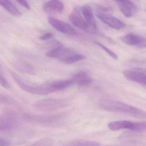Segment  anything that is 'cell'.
<instances>
[{"mask_svg":"<svg viewBox=\"0 0 146 146\" xmlns=\"http://www.w3.org/2000/svg\"><path fill=\"white\" fill-rule=\"evenodd\" d=\"M97 16L101 21L115 30H121L126 27L124 22L115 17L98 13L97 15Z\"/></svg>","mask_w":146,"mask_h":146,"instance_id":"4fadbf2b","label":"cell"},{"mask_svg":"<svg viewBox=\"0 0 146 146\" xmlns=\"http://www.w3.org/2000/svg\"><path fill=\"white\" fill-rule=\"evenodd\" d=\"M85 58V56L74 52L58 60L62 63L66 64H71L84 60Z\"/></svg>","mask_w":146,"mask_h":146,"instance_id":"ffe728a7","label":"cell"},{"mask_svg":"<svg viewBox=\"0 0 146 146\" xmlns=\"http://www.w3.org/2000/svg\"><path fill=\"white\" fill-rule=\"evenodd\" d=\"M19 3L21 6L24 7L26 8L27 9H31V7L29 3H27L26 0H16Z\"/></svg>","mask_w":146,"mask_h":146,"instance_id":"4316f807","label":"cell"},{"mask_svg":"<svg viewBox=\"0 0 146 146\" xmlns=\"http://www.w3.org/2000/svg\"><path fill=\"white\" fill-rule=\"evenodd\" d=\"M123 42L128 45L137 46L140 48L146 47V39L143 37L133 33H129L121 38Z\"/></svg>","mask_w":146,"mask_h":146,"instance_id":"7c38bea8","label":"cell"},{"mask_svg":"<svg viewBox=\"0 0 146 146\" xmlns=\"http://www.w3.org/2000/svg\"><path fill=\"white\" fill-rule=\"evenodd\" d=\"M23 118L26 121L40 126L52 127L60 125L64 120L65 115L62 113L37 115L24 114Z\"/></svg>","mask_w":146,"mask_h":146,"instance_id":"7a4b0ae2","label":"cell"},{"mask_svg":"<svg viewBox=\"0 0 146 146\" xmlns=\"http://www.w3.org/2000/svg\"><path fill=\"white\" fill-rule=\"evenodd\" d=\"M43 9L49 14H57L62 13L64 6L60 0H50L44 3Z\"/></svg>","mask_w":146,"mask_h":146,"instance_id":"5bb4252c","label":"cell"},{"mask_svg":"<svg viewBox=\"0 0 146 146\" xmlns=\"http://www.w3.org/2000/svg\"><path fill=\"white\" fill-rule=\"evenodd\" d=\"M98 8L99 10V13H106L107 12H109L111 10L110 8L102 6H99V7H98Z\"/></svg>","mask_w":146,"mask_h":146,"instance_id":"83f0119b","label":"cell"},{"mask_svg":"<svg viewBox=\"0 0 146 146\" xmlns=\"http://www.w3.org/2000/svg\"><path fill=\"white\" fill-rule=\"evenodd\" d=\"M0 86L6 89H9L10 88L9 82L4 76L3 70L2 66L0 63Z\"/></svg>","mask_w":146,"mask_h":146,"instance_id":"603a6c76","label":"cell"},{"mask_svg":"<svg viewBox=\"0 0 146 146\" xmlns=\"http://www.w3.org/2000/svg\"><path fill=\"white\" fill-rule=\"evenodd\" d=\"M123 75L128 80L145 86V72L138 70H125L123 72Z\"/></svg>","mask_w":146,"mask_h":146,"instance_id":"8fae6325","label":"cell"},{"mask_svg":"<svg viewBox=\"0 0 146 146\" xmlns=\"http://www.w3.org/2000/svg\"><path fill=\"white\" fill-rule=\"evenodd\" d=\"M15 69L20 72L30 75H35L36 71L34 67L30 63L24 61H19L15 64Z\"/></svg>","mask_w":146,"mask_h":146,"instance_id":"ac0fdd59","label":"cell"},{"mask_svg":"<svg viewBox=\"0 0 146 146\" xmlns=\"http://www.w3.org/2000/svg\"><path fill=\"white\" fill-rule=\"evenodd\" d=\"M48 94L55 92L65 89L73 85L71 80H60L48 82L44 83Z\"/></svg>","mask_w":146,"mask_h":146,"instance_id":"9c48e42d","label":"cell"},{"mask_svg":"<svg viewBox=\"0 0 146 146\" xmlns=\"http://www.w3.org/2000/svg\"><path fill=\"white\" fill-rule=\"evenodd\" d=\"M54 141L49 138H43L27 146H53Z\"/></svg>","mask_w":146,"mask_h":146,"instance_id":"7402d4cb","label":"cell"},{"mask_svg":"<svg viewBox=\"0 0 146 146\" xmlns=\"http://www.w3.org/2000/svg\"><path fill=\"white\" fill-rule=\"evenodd\" d=\"M53 36H54V35H53V33H51L48 32L40 36L39 38H40V40H43V41H45V40L51 39L53 38Z\"/></svg>","mask_w":146,"mask_h":146,"instance_id":"484cf974","label":"cell"},{"mask_svg":"<svg viewBox=\"0 0 146 146\" xmlns=\"http://www.w3.org/2000/svg\"><path fill=\"white\" fill-rule=\"evenodd\" d=\"M65 146H99V144L94 141L75 140L69 142Z\"/></svg>","mask_w":146,"mask_h":146,"instance_id":"44dd1931","label":"cell"},{"mask_svg":"<svg viewBox=\"0 0 146 146\" xmlns=\"http://www.w3.org/2000/svg\"><path fill=\"white\" fill-rule=\"evenodd\" d=\"M119 9L127 18H131L136 12V7L130 0H115Z\"/></svg>","mask_w":146,"mask_h":146,"instance_id":"30bf717a","label":"cell"},{"mask_svg":"<svg viewBox=\"0 0 146 146\" xmlns=\"http://www.w3.org/2000/svg\"><path fill=\"white\" fill-rule=\"evenodd\" d=\"M0 6L4 8L8 13L13 16L19 17L21 15V13L10 0H0Z\"/></svg>","mask_w":146,"mask_h":146,"instance_id":"d6986e66","label":"cell"},{"mask_svg":"<svg viewBox=\"0 0 146 146\" xmlns=\"http://www.w3.org/2000/svg\"><path fill=\"white\" fill-rule=\"evenodd\" d=\"M9 145L10 143L8 141L0 138V146H9Z\"/></svg>","mask_w":146,"mask_h":146,"instance_id":"f1b7e54d","label":"cell"},{"mask_svg":"<svg viewBox=\"0 0 146 146\" xmlns=\"http://www.w3.org/2000/svg\"><path fill=\"white\" fill-rule=\"evenodd\" d=\"M69 103L64 99L45 98L37 100L33 104V108L40 111H51L67 107Z\"/></svg>","mask_w":146,"mask_h":146,"instance_id":"3957f363","label":"cell"},{"mask_svg":"<svg viewBox=\"0 0 146 146\" xmlns=\"http://www.w3.org/2000/svg\"><path fill=\"white\" fill-rule=\"evenodd\" d=\"M48 21L53 28L60 33L69 36L76 34L75 30L68 23L65 21L51 17L48 18Z\"/></svg>","mask_w":146,"mask_h":146,"instance_id":"52a82bcc","label":"cell"},{"mask_svg":"<svg viewBox=\"0 0 146 146\" xmlns=\"http://www.w3.org/2000/svg\"><path fill=\"white\" fill-rule=\"evenodd\" d=\"M10 74L16 84L24 91L37 95L48 94L44 84H34L29 83L23 80L15 73L11 72Z\"/></svg>","mask_w":146,"mask_h":146,"instance_id":"277c9868","label":"cell"},{"mask_svg":"<svg viewBox=\"0 0 146 146\" xmlns=\"http://www.w3.org/2000/svg\"><path fill=\"white\" fill-rule=\"evenodd\" d=\"M81 11L87 26L85 32L90 34H96L97 30V24L91 6L84 5L82 7Z\"/></svg>","mask_w":146,"mask_h":146,"instance_id":"8992f818","label":"cell"},{"mask_svg":"<svg viewBox=\"0 0 146 146\" xmlns=\"http://www.w3.org/2000/svg\"><path fill=\"white\" fill-rule=\"evenodd\" d=\"M74 52L72 50L61 45L50 50L46 52L45 55L50 58H56L59 60Z\"/></svg>","mask_w":146,"mask_h":146,"instance_id":"9a60e30c","label":"cell"},{"mask_svg":"<svg viewBox=\"0 0 146 146\" xmlns=\"http://www.w3.org/2000/svg\"><path fill=\"white\" fill-rule=\"evenodd\" d=\"M112 131L128 129L137 133H145L146 130L145 121L133 122L128 121H118L112 122L108 125Z\"/></svg>","mask_w":146,"mask_h":146,"instance_id":"5b68a950","label":"cell"},{"mask_svg":"<svg viewBox=\"0 0 146 146\" xmlns=\"http://www.w3.org/2000/svg\"><path fill=\"white\" fill-rule=\"evenodd\" d=\"M98 106L101 109L111 112L122 113L140 118H145L144 110L117 100L103 99L99 100Z\"/></svg>","mask_w":146,"mask_h":146,"instance_id":"6da1fadb","label":"cell"},{"mask_svg":"<svg viewBox=\"0 0 146 146\" xmlns=\"http://www.w3.org/2000/svg\"><path fill=\"white\" fill-rule=\"evenodd\" d=\"M18 125V120L13 114L7 113L0 115V131L13 129Z\"/></svg>","mask_w":146,"mask_h":146,"instance_id":"ba28073f","label":"cell"},{"mask_svg":"<svg viewBox=\"0 0 146 146\" xmlns=\"http://www.w3.org/2000/svg\"><path fill=\"white\" fill-rule=\"evenodd\" d=\"M13 100L7 95L0 93V104H7L12 103Z\"/></svg>","mask_w":146,"mask_h":146,"instance_id":"d4e9b609","label":"cell"},{"mask_svg":"<svg viewBox=\"0 0 146 146\" xmlns=\"http://www.w3.org/2000/svg\"><path fill=\"white\" fill-rule=\"evenodd\" d=\"M69 19L76 27L85 31L87 27L86 23L79 9L75 8L72 11L69 16Z\"/></svg>","mask_w":146,"mask_h":146,"instance_id":"2e32d148","label":"cell"},{"mask_svg":"<svg viewBox=\"0 0 146 146\" xmlns=\"http://www.w3.org/2000/svg\"><path fill=\"white\" fill-rule=\"evenodd\" d=\"M95 43L98 46H99L101 48L103 49L113 59H114L115 60H117L118 59V56H117V55L115 53H114L113 51L107 48L106 46H105V45H104L103 44H102V43L99 42H95Z\"/></svg>","mask_w":146,"mask_h":146,"instance_id":"cb8c5ba5","label":"cell"},{"mask_svg":"<svg viewBox=\"0 0 146 146\" xmlns=\"http://www.w3.org/2000/svg\"><path fill=\"white\" fill-rule=\"evenodd\" d=\"M73 84L80 86H86L90 85L92 82L91 76L85 72L80 71L74 75L71 79Z\"/></svg>","mask_w":146,"mask_h":146,"instance_id":"e0dca14e","label":"cell"}]
</instances>
